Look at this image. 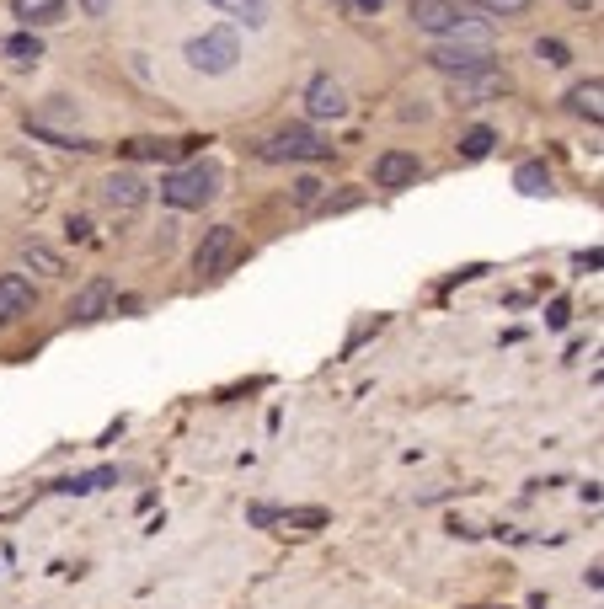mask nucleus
Wrapping results in <instances>:
<instances>
[{
	"mask_svg": "<svg viewBox=\"0 0 604 609\" xmlns=\"http://www.w3.org/2000/svg\"><path fill=\"white\" fill-rule=\"evenodd\" d=\"M220 187H225V171L214 161H188V166L161 177V198L172 203V209H204V203L220 198Z\"/></svg>",
	"mask_w": 604,
	"mask_h": 609,
	"instance_id": "obj_1",
	"label": "nucleus"
},
{
	"mask_svg": "<svg viewBox=\"0 0 604 609\" xmlns=\"http://www.w3.org/2000/svg\"><path fill=\"white\" fill-rule=\"evenodd\" d=\"M327 155L332 145L316 129H305V123H289V129L262 139V161H327Z\"/></svg>",
	"mask_w": 604,
	"mask_h": 609,
	"instance_id": "obj_2",
	"label": "nucleus"
},
{
	"mask_svg": "<svg viewBox=\"0 0 604 609\" xmlns=\"http://www.w3.org/2000/svg\"><path fill=\"white\" fill-rule=\"evenodd\" d=\"M236 59H241V43H236L230 27H214V33L188 43V65L198 75H230V70H236Z\"/></svg>",
	"mask_w": 604,
	"mask_h": 609,
	"instance_id": "obj_3",
	"label": "nucleus"
},
{
	"mask_svg": "<svg viewBox=\"0 0 604 609\" xmlns=\"http://www.w3.org/2000/svg\"><path fill=\"white\" fill-rule=\"evenodd\" d=\"M428 65L439 70V75H449V81H460V75L492 70V49H482V43H433Z\"/></svg>",
	"mask_w": 604,
	"mask_h": 609,
	"instance_id": "obj_4",
	"label": "nucleus"
},
{
	"mask_svg": "<svg viewBox=\"0 0 604 609\" xmlns=\"http://www.w3.org/2000/svg\"><path fill=\"white\" fill-rule=\"evenodd\" d=\"M236 252H241L236 225H214V230H204V241H198V252H193V273L198 278H220L230 262H236Z\"/></svg>",
	"mask_w": 604,
	"mask_h": 609,
	"instance_id": "obj_5",
	"label": "nucleus"
},
{
	"mask_svg": "<svg viewBox=\"0 0 604 609\" xmlns=\"http://www.w3.org/2000/svg\"><path fill=\"white\" fill-rule=\"evenodd\" d=\"M460 17H466V6H460V0H412V27H417V33L449 38Z\"/></svg>",
	"mask_w": 604,
	"mask_h": 609,
	"instance_id": "obj_6",
	"label": "nucleus"
},
{
	"mask_svg": "<svg viewBox=\"0 0 604 609\" xmlns=\"http://www.w3.org/2000/svg\"><path fill=\"white\" fill-rule=\"evenodd\" d=\"M508 91V75L492 65V70H476V75H460L455 86H449V97H455L460 107H476V102H492Z\"/></svg>",
	"mask_w": 604,
	"mask_h": 609,
	"instance_id": "obj_7",
	"label": "nucleus"
},
{
	"mask_svg": "<svg viewBox=\"0 0 604 609\" xmlns=\"http://www.w3.org/2000/svg\"><path fill=\"white\" fill-rule=\"evenodd\" d=\"M145 198H150V187H145V177H139V171H113V177L102 182V203H107L113 214H134Z\"/></svg>",
	"mask_w": 604,
	"mask_h": 609,
	"instance_id": "obj_8",
	"label": "nucleus"
},
{
	"mask_svg": "<svg viewBox=\"0 0 604 609\" xmlns=\"http://www.w3.org/2000/svg\"><path fill=\"white\" fill-rule=\"evenodd\" d=\"M107 305H113V278H91V284L70 300V321L75 326H91L107 316Z\"/></svg>",
	"mask_w": 604,
	"mask_h": 609,
	"instance_id": "obj_9",
	"label": "nucleus"
},
{
	"mask_svg": "<svg viewBox=\"0 0 604 609\" xmlns=\"http://www.w3.org/2000/svg\"><path fill=\"white\" fill-rule=\"evenodd\" d=\"M305 107H311V118H348V91L332 81V75H316L311 86H305Z\"/></svg>",
	"mask_w": 604,
	"mask_h": 609,
	"instance_id": "obj_10",
	"label": "nucleus"
},
{
	"mask_svg": "<svg viewBox=\"0 0 604 609\" xmlns=\"http://www.w3.org/2000/svg\"><path fill=\"white\" fill-rule=\"evenodd\" d=\"M417 171H423V161L412 150H385L375 161V187H412Z\"/></svg>",
	"mask_w": 604,
	"mask_h": 609,
	"instance_id": "obj_11",
	"label": "nucleus"
},
{
	"mask_svg": "<svg viewBox=\"0 0 604 609\" xmlns=\"http://www.w3.org/2000/svg\"><path fill=\"white\" fill-rule=\"evenodd\" d=\"M33 300H38V289L27 284L22 273H6V278H0V326L22 321L27 310H33Z\"/></svg>",
	"mask_w": 604,
	"mask_h": 609,
	"instance_id": "obj_12",
	"label": "nucleus"
},
{
	"mask_svg": "<svg viewBox=\"0 0 604 609\" xmlns=\"http://www.w3.org/2000/svg\"><path fill=\"white\" fill-rule=\"evenodd\" d=\"M252 524H284L294 535H305V529L327 524V508H252Z\"/></svg>",
	"mask_w": 604,
	"mask_h": 609,
	"instance_id": "obj_13",
	"label": "nucleus"
},
{
	"mask_svg": "<svg viewBox=\"0 0 604 609\" xmlns=\"http://www.w3.org/2000/svg\"><path fill=\"white\" fill-rule=\"evenodd\" d=\"M11 17L22 22V33H38V27L65 22V0H11Z\"/></svg>",
	"mask_w": 604,
	"mask_h": 609,
	"instance_id": "obj_14",
	"label": "nucleus"
},
{
	"mask_svg": "<svg viewBox=\"0 0 604 609\" xmlns=\"http://www.w3.org/2000/svg\"><path fill=\"white\" fill-rule=\"evenodd\" d=\"M567 107H572L578 118L599 123V118H604V81H599V75H588V81L572 86V91H567Z\"/></svg>",
	"mask_w": 604,
	"mask_h": 609,
	"instance_id": "obj_15",
	"label": "nucleus"
},
{
	"mask_svg": "<svg viewBox=\"0 0 604 609\" xmlns=\"http://www.w3.org/2000/svg\"><path fill=\"white\" fill-rule=\"evenodd\" d=\"M0 54H6L17 70H33L38 59H43V38L38 33H11L6 43H0Z\"/></svg>",
	"mask_w": 604,
	"mask_h": 609,
	"instance_id": "obj_16",
	"label": "nucleus"
},
{
	"mask_svg": "<svg viewBox=\"0 0 604 609\" xmlns=\"http://www.w3.org/2000/svg\"><path fill=\"white\" fill-rule=\"evenodd\" d=\"M220 6L230 22H246V27H268V0H209Z\"/></svg>",
	"mask_w": 604,
	"mask_h": 609,
	"instance_id": "obj_17",
	"label": "nucleus"
},
{
	"mask_svg": "<svg viewBox=\"0 0 604 609\" xmlns=\"http://www.w3.org/2000/svg\"><path fill=\"white\" fill-rule=\"evenodd\" d=\"M492 145H498V134H492L487 123H476V129L460 134V161H487Z\"/></svg>",
	"mask_w": 604,
	"mask_h": 609,
	"instance_id": "obj_18",
	"label": "nucleus"
},
{
	"mask_svg": "<svg viewBox=\"0 0 604 609\" xmlns=\"http://www.w3.org/2000/svg\"><path fill=\"white\" fill-rule=\"evenodd\" d=\"M22 262H27V268H38L43 278H59V273H65V262H59V252H49L43 241H27V246H22Z\"/></svg>",
	"mask_w": 604,
	"mask_h": 609,
	"instance_id": "obj_19",
	"label": "nucleus"
},
{
	"mask_svg": "<svg viewBox=\"0 0 604 609\" xmlns=\"http://www.w3.org/2000/svg\"><path fill=\"white\" fill-rule=\"evenodd\" d=\"M514 187H519V193H546V187H551L546 161H524V166L514 171Z\"/></svg>",
	"mask_w": 604,
	"mask_h": 609,
	"instance_id": "obj_20",
	"label": "nucleus"
},
{
	"mask_svg": "<svg viewBox=\"0 0 604 609\" xmlns=\"http://www.w3.org/2000/svg\"><path fill=\"white\" fill-rule=\"evenodd\" d=\"M177 150H188V145H161V139H134L129 155H139V161H172Z\"/></svg>",
	"mask_w": 604,
	"mask_h": 609,
	"instance_id": "obj_21",
	"label": "nucleus"
},
{
	"mask_svg": "<svg viewBox=\"0 0 604 609\" xmlns=\"http://www.w3.org/2000/svg\"><path fill=\"white\" fill-rule=\"evenodd\" d=\"M113 481V471H91V476H70V481H59V492H97Z\"/></svg>",
	"mask_w": 604,
	"mask_h": 609,
	"instance_id": "obj_22",
	"label": "nucleus"
},
{
	"mask_svg": "<svg viewBox=\"0 0 604 609\" xmlns=\"http://www.w3.org/2000/svg\"><path fill=\"white\" fill-rule=\"evenodd\" d=\"M471 6H482L487 17H519V11L530 6V0H471Z\"/></svg>",
	"mask_w": 604,
	"mask_h": 609,
	"instance_id": "obj_23",
	"label": "nucleus"
},
{
	"mask_svg": "<svg viewBox=\"0 0 604 609\" xmlns=\"http://www.w3.org/2000/svg\"><path fill=\"white\" fill-rule=\"evenodd\" d=\"M294 203H300V209H316V203H321V182L300 177V182H294Z\"/></svg>",
	"mask_w": 604,
	"mask_h": 609,
	"instance_id": "obj_24",
	"label": "nucleus"
},
{
	"mask_svg": "<svg viewBox=\"0 0 604 609\" xmlns=\"http://www.w3.org/2000/svg\"><path fill=\"white\" fill-rule=\"evenodd\" d=\"M535 54L546 59V65H567V49H562V43H556V38H551V43L540 38V43H535Z\"/></svg>",
	"mask_w": 604,
	"mask_h": 609,
	"instance_id": "obj_25",
	"label": "nucleus"
},
{
	"mask_svg": "<svg viewBox=\"0 0 604 609\" xmlns=\"http://www.w3.org/2000/svg\"><path fill=\"white\" fill-rule=\"evenodd\" d=\"M353 6H359V11H369V17H375V11L385 6V0H353Z\"/></svg>",
	"mask_w": 604,
	"mask_h": 609,
	"instance_id": "obj_26",
	"label": "nucleus"
}]
</instances>
